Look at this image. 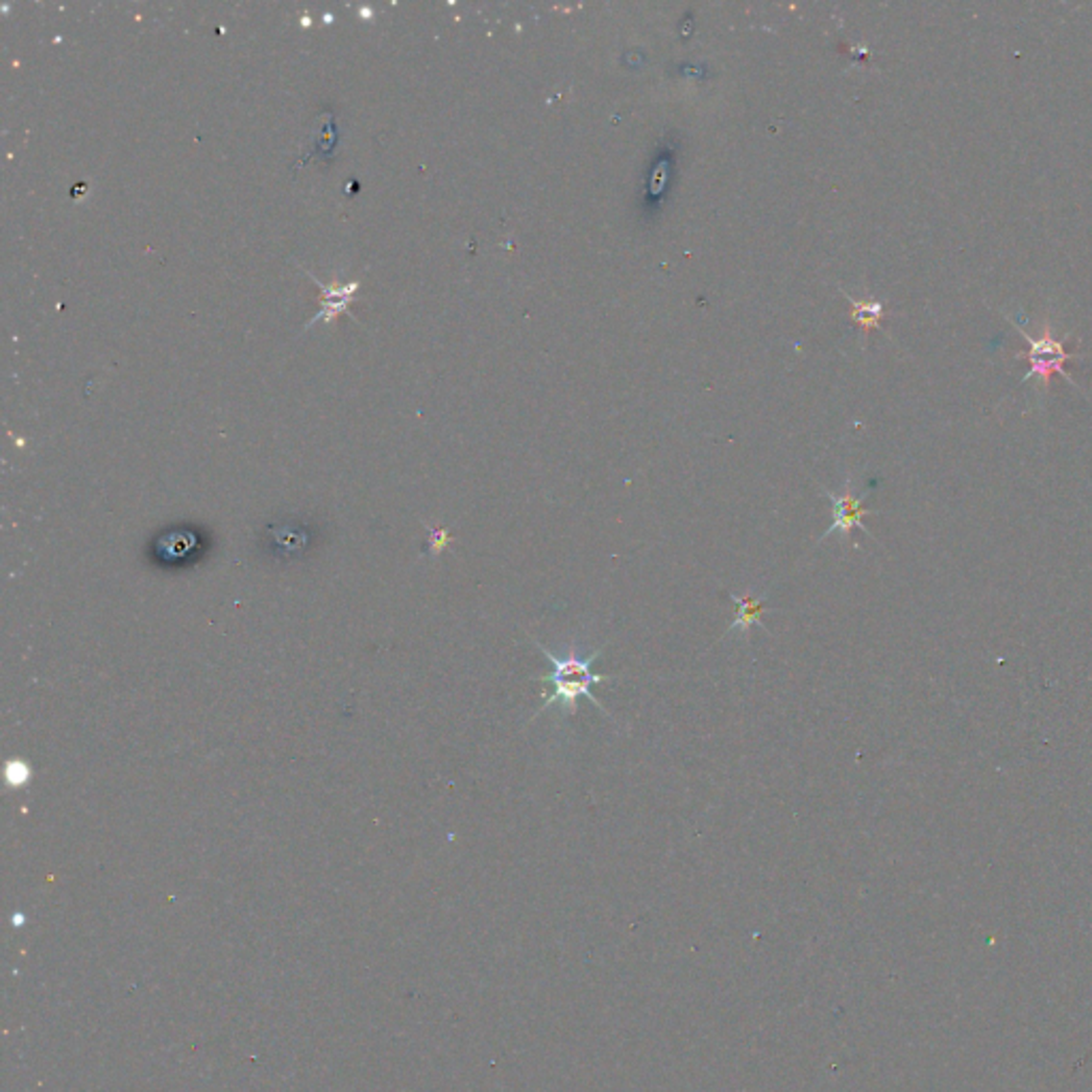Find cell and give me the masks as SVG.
<instances>
[{"mask_svg":"<svg viewBox=\"0 0 1092 1092\" xmlns=\"http://www.w3.org/2000/svg\"><path fill=\"white\" fill-rule=\"evenodd\" d=\"M534 644L545 653L548 664L553 666V670H550L548 674L538 676L540 683L550 685L548 690L543 692L545 702H543V707L538 709V713H545L546 709L553 707V704H559V707H562V715L564 717H568V715L576 713L578 698H581V695H585V698L592 700L597 709L606 713L602 709L600 700H597L595 695L592 693V685L611 681L608 676L592 672V666L595 664L597 657H600L602 649H595L592 655H581L576 649V644H570L566 649V655H555V653H550L546 646L538 644L536 641H534ZM538 713L534 715V717H538Z\"/></svg>","mask_w":1092,"mask_h":1092,"instance_id":"cell-1","label":"cell"},{"mask_svg":"<svg viewBox=\"0 0 1092 1092\" xmlns=\"http://www.w3.org/2000/svg\"><path fill=\"white\" fill-rule=\"evenodd\" d=\"M1018 331L1022 333L1024 340L1029 342L1027 359L1031 363V370L1027 376H1024V380L1039 378V382L1048 389L1052 376L1058 374V376H1065L1069 382H1074V378H1069L1067 372H1065V363L1069 359H1074V354L1067 352L1062 342H1058L1056 337L1052 335L1050 325L1043 327V333H1041V337H1037V340L1035 337H1031L1029 333H1024L1020 325H1018Z\"/></svg>","mask_w":1092,"mask_h":1092,"instance_id":"cell-2","label":"cell"},{"mask_svg":"<svg viewBox=\"0 0 1092 1092\" xmlns=\"http://www.w3.org/2000/svg\"><path fill=\"white\" fill-rule=\"evenodd\" d=\"M824 493H826V497L833 501V525L824 531V536L819 538V543L821 540H826L828 536H833V534H838L840 540L845 543V540H849V536H852V529H856V527L862 529L864 534L871 536V531L866 529V525L862 523V519L868 515H875V510L864 508V497L866 496H854L852 480L845 482V489H843V493H840V496H837V493H833V491H824Z\"/></svg>","mask_w":1092,"mask_h":1092,"instance_id":"cell-3","label":"cell"},{"mask_svg":"<svg viewBox=\"0 0 1092 1092\" xmlns=\"http://www.w3.org/2000/svg\"><path fill=\"white\" fill-rule=\"evenodd\" d=\"M730 600L737 606V617H734V623L728 627L726 632H740L749 638V632L753 625H760L762 630H766L764 623H762V615L768 611L766 600H768V594H762V595H737L734 592H728Z\"/></svg>","mask_w":1092,"mask_h":1092,"instance_id":"cell-4","label":"cell"},{"mask_svg":"<svg viewBox=\"0 0 1092 1092\" xmlns=\"http://www.w3.org/2000/svg\"><path fill=\"white\" fill-rule=\"evenodd\" d=\"M882 314H884V305L879 302H862V303L854 302V318L864 328L877 327Z\"/></svg>","mask_w":1092,"mask_h":1092,"instance_id":"cell-5","label":"cell"}]
</instances>
